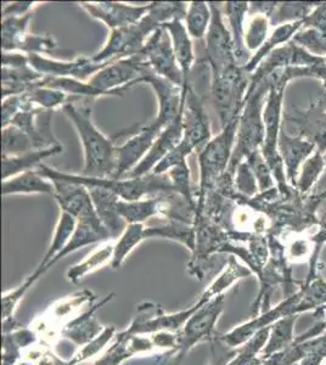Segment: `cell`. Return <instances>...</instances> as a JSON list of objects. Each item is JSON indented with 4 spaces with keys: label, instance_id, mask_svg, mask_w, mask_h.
Masks as SVG:
<instances>
[{
    "label": "cell",
    "instance_id": "1",
    "mask_svg": "<svg viewBox=\"0 0 326 365\" xmlns=\"http://www.w3.org/2000/svg\"><path fill=\"white\" fill-rule=\"evenodd\" d=\"M149 13L141 21L123 29L111 31L108 43L99 53L91 56L96 63H106L118 58L141 54L150 36L167 22L185 19L188 4L178 1L150 3Z\"/></svg>",
    "mask_w": 326,
    "mask_h": 365
},
{
    "label": "cell",
    "instance_id": "2",
    "mask_svg": "<svg viewBox=\"0 0 326 365\" xmlns=\"http://www.w3.org/2000/svg\"><path fill=\"white\" fill-rule=\"evenodd\" d=\"M63 113L77 129L83 150V175L94 178H112L116 172V146L110 138L103 135L91 120V106L71 101L65 105Z\"/></svg>",
    "mask_w": 326,
    "mask_h": 365
},
{
    "label": "cell",
    "instance_id": "3",
    "mask_svg": "<svg viewBox=\"0 0 326 365\" xmlns=\"http://www.w3.org/2000/svg\"><path fill=\"white\" fill-rule=\"evenodd\" d=\"M36 170L43 177L53 180L60 179L66 182L82 184L84 187H101L108 190L113 191L120 196L121 199L126 201H136V200L145 199L150 196H157L165 194L168 191H174L170 182V177L165 175H150L138 177V178H94V177H86V175H68L60 170H54L46 165H39Z\"/></svg>",
    "mask_w": 326,
    "mask_h": 365
},
{
    "label": "cell",
    "instance_id": "4",
    "mask_svg": "<svg viewBox=\"0 0 326 365\" xmlns=\"http://www.w3.org/2000/svg\"><path fill=\"white\" fill-rule=\"evenodd\" d=\"M211 125L208 115L205 111L203 103L194 88L189 84L184 103L183 113V139L180 144L170 153L165 160H162L155 170L153 175H165L178 163L186 161V158L193 154L195 150L203 149L211 140Z\"/></svg>",
    "mask_w": 326,
    "mask_h": 365
},
{
    "label": "cell",
    "instance_id": "5",
    "mask_svg": "<svg viewBox=\"0 0 326 365\" xmlns=\"http://www.w3.org/2000/svg\"><path fill=\"white\" fill-rule=\"evenodd\" d=\"M239 118H236L222 128V132L217 137L212 138L211 140L203 146V149L198 151L200 187L196 195V216L203 210L207 195L215 189L217 182L227 173L234 151L233 145L238 134Z\"/></svg>",
    "mask_w": 326,
    "mask_h": 365
},
{
    "label": "cell",
    "instance_id": "6",
    "mask_svg": "<svg viewBox=\"0 0 326 365\" xmlns=\"http://www.w3.org/2000/svg\"><path fill=\"white\" fill-rule=\"evenodd\" d=\"M98 296L91 290H82L51 304L43 314L37 317L29 327L34 329L39 340L46 346L55 344L67 325L79 314L94 304Z\"/></svg>",
    "mask_w": 326,
    "mask_h": 365
},
{
    "label": "cell",
    "instance_id": "7",
    "mask_svg": "<svg viewBox=\"0 0 326 365\" xmlns=\"http://www.w3.org/2000/svg\"><path fill=\"white\" fill-rule=\"evenodd\" d=\"M225 302V295L210 299L198 308L184 324L182 330L178 331L177 349L170 353L174 359V365L179 364L196 344L206 341L211 342L212 339L217 335L215 324L224 312Z\"/></svg>",
    "mask_w": 326,
    "mask_h": 365
},
{
    "label": "cell",
    "instance_id": "8",
    "mask_svg": "<svg viewBox=\"0 0 326 365\" xmlns=\"http://www.w3.org/2000/svg\"><path fill=\"white\" fill-rule=\"evenodd\" d=\"M305 312H310V307L303 297V290L300 287V289L293 295L282 299L280 303H277L275 307L270 308L269 311L262 313L260 316L255 317L246 323L241 324L227 334H220L219 339L223 341L228 347L238 349L246 341L250 340L256 332L260 331L262 329L272 327V324L277 323V320H280L281 318L300 316Z\"/></svg>",
    "mask_w": 326,
    "mask_h": 365
},
{
    "label": "cell",
    "instance_id": "9",
    "mask_svg": "<svg viewBox=\"0 0 326 365\" xmlns=\"http://www.w3.org/2000/svg\"><path fill=\"white\" fill-rule=\"evenodd\" d=\"M208 301L210 299L201 295L194 306L175 313H165L155 303H141V306H138V314L132 324L129 325L127 330L122 331V334L126 336H138V335L146 336V335H153L160 331H180L184 324L189 320L195 312Z\"/></svg>",
    "mask_w": 326,
    "mask_h": 365
},
{
    "label": "cell",
    "instance_id": "10",
    "mask_svg": "<svg viewBox=\"0 0 326 365\" xmlns=\"http://www.w3.org/2000/svg\"><path fill=\"white\" fill-rule=\"evenodd\" d=\"M144 65L145 60L141 54L113 60L88 82L103 96H123L124 91L139 84Z\"/></svg>",
    "mask_w": 326,
    "mask_h": 365
},
{
    "label": "cell",
    "instance_id": "11",
    "mask_svg": "<svg viewBox=\"0 0 326 365\" xmlns=\"http://www.w3.org/2000/svg\"><path fill=\"white\" fill-rule=\"evenodd\" d=\"M141 54L144 58L145 63L155 73L168 79L178 87H188L182 70L178 65L170 34L163 26L150 36Z\"/></svg>",
    "mask_w": 326,
    "mask_h": 365
},
{
    "label": "cell",
    "instance_id": "12",
    "mask_svg": "<svg viewBox=\"0 0 326 365\" xmlns=\"http://www.w3.org/2000/svg\"><path fill=\"white\" fill-rule=\"evenodd\" d=\"M212 20L206 34L207 63H210L212 76L219 75L230 67L236 66L235 50L231 34L224 24L223 14L219 4L210 3Z\"/></svg>",
    "mask_w": 326,
    "mask_h": 365
},
{
    "label": "cell",
    "instance_id": "13",
    "mask_svg": "<svg viewBox=\"0 0 326 365\" xmlns=\"http://www.w3.org/2000/svg\"><path fill=\"white\" fill-rule=\"evenodd\" d=\"M141 83L150 84L153 87L158 100V115L153 122L165 129L173 120H177L179 113H182L189 86L178 87L168 79L155 73L146 63L141 70L139 78V84Z\"/></svg>",
    "mask_w": 326,
    "mask_h": 365
},
{
    "label": "cell",
    "instance_id": "14",
    "mask_svg": "<svg viewBox=\"0 0 326 365\" xmlns=\"http://www.w3.org/2000/svg\"><path fill=\"white\" fill-rule=\"evenodd\" d=\"M163 129L155 122L144 125L123 145L116 146V172L112 178L122 179L134 170L153 148Z\"/></svg>",
    "mask_w": 326,
    "mask_h": 365
},
{
    "label": "cell",
    "instance_id": "15",
    "mask_svg": "<svg viewBox=\"0 0 326 365\" xmlns=\"http://www.w3.org/2000/svg\"><path fill=\"white\" fill-rule=\"evenodd\" d=\"M29 66L44 77L73 78L82 82L91 79L108 63H96L86 56H79L73 61H56L37 54L29 55Z\"/></svg>",
    "mask_w": 326,
    "mask_h": 365
},
{
    "label": "cell",
    "instance_id": "16",
    "mask_svg": "<svg viewBox=\"0 0 326 365\" xmlns=\"http://www.w3.org/2000/svg\"><path fill=\"white\" fill-rule=\"evenodd\" d=\"M86 11L91 17L103 22L108 29H123L127 26L141 21V19L149 13L151 4L131 5L117 1H100V3H81Z\"/></svg>",
    "mask_w": 326,
    "mask_h": 365
},
{
    "label": "cell",
    "instance_id": "17",
    "mask_svg": "<svg viewBox=\"0 0 326 365\" xmlns=\"http://www.w3.org/2000/svg\"><path fill=\"white\" fill-rule=\"evenodd\" d=\"M183 113H184V106L177 120L167 125L162 130L161 134L157 137L153 148L143 158V161L134 170H131L124 178H138V177L150 175L155 170V167L180 144L183 139Z\"/></svg>",
    "mask_w": 326,
    "mask_h": 365
},
{
    "label": "cell",
    "instance_id": "18",
    "mask_svg": "<svg viewBox=\"0 0 326 365\" xmlns=\"http://www.w3.org/2000/svg\"><path fill=\"white\" fill-rule=\"evenodd\" d=\"M108 240H112L110 232H108V229L103 227L101 220L96 215L94 205H89L77 217V227H76L73 235L71 237V240L68 241L66 247L58 253L54 261L51 262L50 267L54 266L56 262L60 261L67 255L75 252L81 247L96 244V242H106Z\"/></svg>",
    "mask_w": 326,
    "mask_h": 365
},
{
    "label": "cell",
    "instance_id": "19",
    "mask_svg": "<svg viewBox=\"0 0 326 365\" xmlns=\"http://www.w3.org/2000/svg\"><path fill=\"white\" fill-rule=\"evenodd\" d=\"M157 352L158 349L151 337H145V335L126 336L121 332L116 335L115 342L103 353V357L93 365H121L129 358L139 354H155Z\"/></svg>",
    "mask_w": 326,
    "mask_h": 365
},
{
    "label": "cell",
    "instance_id": "20",
    "mask_svg": "<svg viewBox=\"0 0 326 365\" xmlns=\"http://www.w3.org/2000/svg\"><path fill=\"white\" fill-rule=\"evenodd\" d=\"M91 194V201L96 208V215L101 220L103 227L108 229L111 235L112 240L118 239L127 228V222L121 217L117 204L120 201V196L113 191L101 187H88Z\"/></svg>",
    "mask_w": 326,
    "mask_h": 365
},
{
    "label": "cell",
    "instance_id": "21",
    "mask_svg": "<svg viewBox=\"0 0 326 365\" xmlns=\"http://www.w3.org/2000/svg\"><path fill=\"white\" fill-rule=\"evenodd\" d=\"M112 297H113V294H110L99 303L91 304V307L83 312L82 314H79L76 319L72 320L67 325L66 328L62 330L61 337L70 340L72 344L83 347L89 344L91 341L94 340L96 337L99 336L105 327H103L96 319V312L100 307H103V304H106L108 301H111Z\"/></svg>",
    "mask_w": 326,
    "mask_h": 365
},
{
    "label": "cell",
    "instance_id": "22",
    "mask_svg": "<svg viewBox=\"0 0 326 365\" xmlns=\"http://www.w3.org/2000/svg\"><path fill=\"white\" fill-rule=\"evenodd\" d=\"M165 194L150 196V197L136 200V201H126L121 199L117 204V208L121 217L127 222V225H133V223L144 225V222L153 217L165 216V206H167Z\"/></svg>",
    "mask_w": 326,
    "mask_h": 365
},
{
    "label": "cell",
    "instance_id": "23",
    "mask_svg": "<svg viewBox=\"0 0 326 365\" xmlns=\"http://www.w3.org/2000/svg\"><path fill=\"white\" fill-rule=\"evenodd\" d=\"M50 182L54 184V197L61 208V212H66L77 218L89 205L93 204L88 187L82 184L60 179H53Z\"/></svg>",
    "mask_w": 326,
    "mask_h": 365
},
{
    "label": "cell",
    "instance_id": "24",
    "mask_svg": "<svg viewBox=\"0 0 326 365\" xmlns=\"http://www.w3.org/2000/svg\"><path fill=\"white\" fill-rule=\"evenodd\" d=\"M163 27L170 34L178 65L182 70L185 86H189V75L195 63L194 46L191 42L190 34H188V29L183 20L167 22Z\"/></svg>",
    "mask_w": 326,
    "mask_h": 365
},
{
    "label": "cell",
    "instance_id": "25",
    "mask_svg": "<svg viewBox=\"0 0 326 365\" xmlns=\"http://www.w3.org/2000/svg\"><path fill=\"white\" fill-rule=\"evenodd\" d=\"M1 194L3 196L17 194H48L54 196L55 187L53 182H49V179L43 177L37 170H32L3 180Z\"/></svg>",
    "mask_w": 326,
    "mask_h": 365
},
{
    "label": "cell",
    "instance_id": "26",
    "mask_svg": "<svg viewBox=\"0 0 326 365\" xmlns=\"http://www.w3.org/2000/svg\"><path fill=\"white\" fill-rule=\"evenodd\" d=\"M43 78L44 76L29 65L17 68L1 67V98L4 100L9 96H22L37 87Z\"/></svg>",
    "mask_w": 326,
    "mask_h": 365
},
{
    "label": "cell",
    "instance_id": "27",
    "mask_svg": "<svg viewBox=\"0 0 326 365\" xmlns=\"http://www.w3.org/2000/svg\"><path fill=\"white\" fill-rule=\"evenodd\" d=\"M62 146L58 145L46 148L41 150H31L25 154L19 156H3V180L15 177V175L27 172V170H36L44 158L61 154Z\"/></svg>",
    "mask_w": 326,
    "mask_h": 365
},
{
    "label": "cell",
    "instance_id": "28",
    "mask_svg": "<svg viewBox=\"0 0 326 365\" xmlns=\"http://www.w3.org/2000/svg\"><path fill=\"white\" fill-rule=\"evenodd\" d=\"M224 8H225L228 22L230 25L236 63L239 66L244 67L248 63V58H246L248 49L244 43L245 17H246L248 10V3L229 1V3H225Z\"/></svg>",
    "mask_w": 326,
    "mask_h": 365
},
{
    "label": "cell",
    "instance_id": "29",
    "mask_svg": "<svg viewBox=\"0 0 326 365\" xmlns=\"http://www.w3.org/2000/svg\"><path fill=\"white\" fill-rule=\"evenodd\" d=\"M76 227H77V218L71 216L66 212H61L60 220H58V225H56V229H55L53 242H51V245H50L49 249L46 251V256L43 258V261H41L39 267H38L37 269L34 270V273L37 274L39 278H41L43 274L46 273V270L49 269L51 262L54 261L55 257L58 256V253L61 252L62 250L66 247L68 241L71 240V237L75 232Z\"/></svg>",
    "mask_w": 326,
    "mask_h": 365
},
{
    "label": "cell",
    "instance_id": "30",
    "mask_svg": "<svg viewBox=\"0 0 326 365\" xmlns=\"http://www.w3.org/2000/svg\"><path fill=\"white\" fill-rule=\"evenodd\" d=\"M113 251H115L113 242H108V241L103 242L84 261L68 269L66 274L67 280L77 285L89 274L94 273L106 264H111Z\"/></svg>",
    "mask_w": 326,
    "mask_h": 365
},
{
    "label": "cell",
    "instance_id": "31",
    "mask_svg": "<svg viewBox=\"0 0 326 365\" xmlns=\"http://www.w3.org/2000/svg\"><path fill=\"white\" fill-rule=\"evenodd\" d=\"M298 317L300 316L285 317L272 324L268 341L260 353V357L265 361L267 358L272 357L295 344L297 337L295 336V324L297 322Z\"/></svg>",
    "mask_w": 326,
    "mask_h": 365
},
{
    "label": "cell",
    "instance_id": "32",
    "mask_svg": "<svg viewBox=\"0 0 326 365\" xmlns=\"http://www.w3.org/2000/svg\"><path fill=\"white\" fill-rule=\"evenodd\" d=\"M252 270L248 267L241 266L236 261L235 256L228 258L227 266L219 273L218 277L211 282V285L203 291V296L207 299H215L220 295H225V291L229 290L241 279L252 275Z\"/></svg>",
    "mask_w": 326,
    "mask_h": 365
},
{
    "label": "cell",
    "instance_id": "33",
    "mask_svg": "<svg viewBox=\"0 0 326 365\" xmlns=\"http://www.w3.org/2000/svg\"><path fill=\"white\" fill-rule=\"evenodd\" d=\"M157 237L179 241L190 250L191 252H194L196 246V227L195 225L175 220H168V223L165 225L145 227V239Z\"/></svg>",
    "mask_w": 326,
    "mask_h": 365
},
{
    "label": "cell",
    "instance_id": "34",
    "mask_svg": "<svg viewBox=\"0 0 326 365\" xmlns=\"http://www.w3.org/2000/svg\"><path fill=\"white\" fill-rule=\"evenodd\" d=\"M24 99L34 108H43L46 111H53L54 108H63L71 101H78L81 98L71 96L63 91L53 89V88L37 87L22 94Z\"/></svg>",
    "mask_w": 326,
    "mask_h": 365
},
{
    "label": "cell",
    "instance_id": "35",
    "mask_svg": "<svg viewBox=\"0 0 326 365\" xmlns=\"http://www.w3.org/2000/svg\"><path fill=\"white\" fill-rule=\"evenodd\" d=\"M270 327L256 332L250 340L236 349L235 356L227 365H262L265 359L260 353L265 349L269 339Z\"/></svg>",
    "mask_w": 326,
    "mask_h": 365
},
{
    "label": "cell",
    "instance_id": "36",
    "mask_svg": "<svg viewBox=\"0 0 326 365\" xmlns=\"http://www.w3.org/2000/svg\"><path fill=\"white\" fill-rule=\"evenodd\" d=\"M143 240H145L144 225L133 223L127 225L120 239L115 242L113 258L110 264L112 269H120L127 257L133 252V250L136 249Z\"/></svg>",
    "mask_w": 326,
    "mask_h": 365
},
{
    "label": "cell",
    "instance_id": "37",
    "mask_svg": "<svg viewBox=\"0 0 326 365\" xmlns=\"http://www.w3.org/2000/svg\"><path fill=\"white\" fill-rule=\"evenodd\" d=\"M212 10L210 3L205 1H191L186 10L185 27L188 34L194 39H203L206 37L211 25Z\"/></svg>",
    "mask_w": 326,
    "mask_h": 365
},
{
    "label": "cell",
    "instance_id": "38",
    "mask_svg": "<svg viewBox=\"0 0 326 365\" xmlns=\"http://www.w3.org/2000/svg\"><path fill=\"white\" fill-rule=\"evenodd\" d=\"M58 48V42L51 36H37V34H22L15 39L11 44H9L3 51H15L19 50L26 55L37 54L41 53H49Z\"/></svg>",
    "mask_w": 326,
    "mask_h": 365
},
{
    "label": "cell",
    "instance_id": "39",
    "mask_svg": "<svg viewBox=\"0 0 326 365\" xmlns=\"http://www.w3.org/2000/svg\"><path fill=\"white\" fill-rule=\"evenodd\" d=\"M167 175L170 177L174 192L182 195L196 210L198 204H196V199H195L193 190H191L190 170L188 166V162L183 161L178 163L177 166H174L173 168H170L167 172Z\"/></svg>",
    "mask_w": 326,
    "mask_h": 365
},
{
    "label": "cell",
    "instance_id": "40",
    "mask_svg": "<svg viewBox=\"0 0 326 365\" xmlns=\"http://www.w3.org/2000/svg\"><path fill=\"white\" fill-rule=\"evenodd\" d=\"M267 34L268 19L263 14H253L248 27H245L244 43L246 49L260 50L267 42Z\"/></svg>",
    "mask_w": 326,
    "mask_h": 365
},
{
    "label": "cell",
    "instance_id": "41",
    "mask_svg": "<svg viewBox=\"0 0 326 365\" xmlns=\"http://www.w3.org/2000/svg\"><path fill=\"white\" fill-rule=\"evenodd\" d=\"M116 332H117V329L115 327H105L103 331L100 334L99 336L96 337L94 340L91 341L86 346H83L82 349L76 353L73 358L71 361H67V365L82 364L83 361H88V359H91V358L96 356L100 351H103L105 349V346L112 339H115Z\"/></svg>",
    "mask_w": 326,
    "mask_h": 365
},
{
    "label": "cell",
    "instance_id": "42",
    "mask_svg": "<svg viewBox=\"0 0 326 365\" xmlns=\"http://www.w3.org/2000/svg\"><path fill=\"white\" fill-rule=\"evenodd\" d=\"M285 257L289 263H302L312 261L315 253L313 239L308 237H292L285 244Z\"/></svg>",
    "mask_w": 326,
    "mask_h": 365
},
{
    "label": "cell",
    "instance_id": "43",
    "mask_svg": "<svg viewBox=\"0 0 326 365\" xmlns=\"http://www.w3.org/2000/svg\"><path fill=\"white\" fill-rule=\"evenodd\" d=\"M34 15L29 14L25 16L4 17L1 22V41H3V49L9 44L22 36L27 34L29 27V22L32 20Z\"/></svg>",
    "mask_w": 326,
    "mask_h": 365
},
{
    "label": "cell",
    "instance_id": "44",
    "mask_svg": "<svg viewBox=\"0 0 326 365\" xmlns=\"http://www.w3.org/2000/svg\"><path fill=\"white\" fill-rule=\"evenodd\" d=\"M305 356L298 365H322L326 361V334L322 336L302 341Z\"/></svg>",
    "mask_w": 326,
    "mask_h": 365
},
{
    "label": "cell",
    "instance_id": "45",
    "mask_svg": "<svg viewBox=\"0 0 326 365\" xmlns=\"http://www.w3.org/2000/svg\"><path fill=\"white\" fill-rule=\"evenodd\" d=\"M38 279H39V277L34 273L21 287H16L15 290L9 291L3 296V320L14 318V312L19 306L21 299L29 291V287L37 282Z\"/></svg>",
    "mask_w": 326,
    "mask_h": 365
},
{
    "label": "cell",
    "instance_id": "46",
    "mask_svg": "<svg viewBox=\"0 0 326 365\" xmlns=\"http://www.w3.org/2000/svg\"><path fill=\"white\" fill-rule=\"evenodd\" d=\"M234 180H235L234 184H235L236 190L241 192L243 195L253 196L256 194V177L252 172V168L248 161H243L238 166Z\"/></svg>",
    "mask_w": 326,
    "mask_h": 365
},
{
    "label": "cell",
    "instance_id": "47",
    "mask_svg": "<svg viewBox=\"0 0 326 365\" xmlns=\"http://www.w3.org/2000/svg\"><path fill=\"white\" fill-rule=\"evenodd\" d=\"M212 359L210 365H227L234 358L236 349H230L223 341L219 339V334H217L211 342Z\"/></svg>",
    "mask_w": 326,
    "mask_h": 365
},
{
    "label": "cell",
    "instance_id": "48",
    "mask_svg": "<svg viewBox=\"0 0 326 365\" xmlns=\"http://www.w3.org/2000/svg\"><path fill=\"white\" fill-rule=\"evenodd\" d=\"M314 318H315V323L313 327L296 337V342L310 340V339L322 336V334H326V304L314 311Z\"/></svg>",
    "mask_w": 326,
    "mask_h": 365
},
{
    "label": "cell",
    "instance_id": "49",
    "mask_svg": "<svg viewBox=\"0 0 326 365\" xmlns=\"http://www.w3.org/2000/svg\"><path fill=\"white\" fill-rule=\"evenodd\" d=\"M322 166H324V162H322L319 155H317L315 158H312L307 163L305 168H303V175H302L301 180H300L302 191L306 190L307 187H310L313 184L314 179L317 178V175L320 173Z\"/></svg>",
    "mask_w": 326,
    "mask_h": 365
},
{
    "label": "cell",
    "instance_id": "50",
    "mask_svg": "<svg viewBox=\"0 0 326 365\" xmlns=\"http://www.w3.org/2000/svg\"><path fill=\"white\" fill-rule=\"evenodd\" d=\"M39 3H32V1H19V3H11V4L5 6L3 10L4 17L11 16H25L29 14H32L34 9L37 8Z\"/></svg>",
    "mask_w": 326,
    "mask_h": 365
},
{
    "label": "cell",
    "instance_id": "51",
    "mask_svg": "<svg viewBox=\"0 0 326 365\" xmlns=\"http://www.w3.org/2000/svg\"><path fill=\"white\" fill-rule=\"evenodd\" d=\"M262 365H275L274 363H272V359H265V361H263V364Z\"/></svg>",
    "mask_w": 326,
    "mask_h": 365
},
{
    "label": "cell",
    "instance_id": "52",
    "mask_svg": "<svg viewBox=\"0 0 326 365\" xmlns=\"http://www.w3.org/2000/svg\"><path fill=\"white\" fill-rule=\"evenodd\" d=\"M325 365H326V363H325Z\"/></svg>",
    "mask_w": 326,
    "mask_h": 365
}]
</instances>
